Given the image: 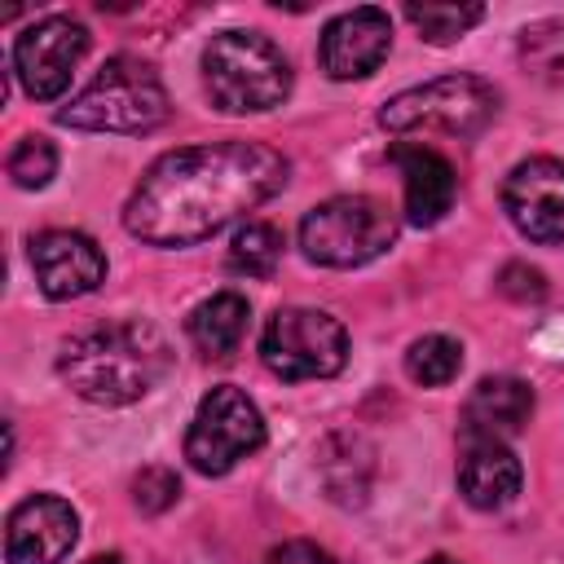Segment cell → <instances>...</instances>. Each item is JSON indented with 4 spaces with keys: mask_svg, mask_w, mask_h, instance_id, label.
Instances as JSON below:
<instances>
[{
    "mask_svg": "<svg viewBox=\"0 0 564 564\" xmlns=\"http://www.w3.org/2000/svg\"><path fill=\"white\" fill-rule=\"evenodd\" d=\"M282 260V234L264 220H247L238 225L234 242H229V269L242 278H273Z\"/></svg>",
    "mask_w": 564,
    "mask_h": 564,
    "instance_id": "cell-18",
    "label": "cell"
},
{
    "mask_svg": "<svg viewBox=\"0 0 564 564\" xmlns=\"http://www.w3.org/2000/svg\"><path fill=\"white\" fill-rule=\"evenodd\" d=\"M163 119H167V88H163L159 70L150 62H141V57H128V53L101 62L93 84L84 93H75L57 110L62 128L123 132V137L154 132Z\"/></svg>",
    "mask_w": 564,
    "mask_h": 564,
    "instance_id": "cell-3",
    "label": "cell"
},
{
    "mask_svg": "<svg viewBox=\"0 0 564 564\" xmlns=\"http://www.w3.org/2000/svg\"><path fill=\"white\" fill-rule=\"evenodd\" d=\"M84 564H123V555L110 551V555H93V560H84Z\"/></svg>",
    "mask_w": 564,
    "mask_h": 564,
    "instance_id": "cell-26",
    "label": "cell"
},
{
    "mask_svg": "<svg viewBox=\"0 0 564 564\" xmlns=\"http://www.w3.org/2000/svg\"><path fill=\"white\" fill-rule=\"evenodd\" d=\"M203 88L225 115H260L286 101L291 62L260 31H220L203 48Z\"/></svg>",
    "mask_w": 564,
    "mask_h": 564,
    "instance_id": "cell-4",
    "label": "cell"
},
{
    "mask_svg": "<svg viewBox=\"0 0 564 564\" xmlns=\"http://www.w3.org/2000/svg\"><path fill=\"white\" fill-rule=\"evenodd\" d=\"M260 361L282 383L330 379L348 361V330L322 308L286 304L260 330Z\"/></svg>",
    "mask_w": 564,
    "mask_h": 564,
    "instance_id": "cell-7",
    "label": "cell"
},
{
    "mask_svg": "<svg viewBox=\"0 0 564 564\" xmlns=\"http://www.w3.org/2000/svg\"><path fill=\"white\" fill-rule=\"evenodd\" d=\"M247 317H251V308L238 291H216L203 304H194V313L185 317V330H189V344L207 361H229L242 348Z\"/></svg>",
    "mask_w": 564,
    "mask_h": 564,
    "instance_id": "cell-17",
    "label": "cell"
},
{
    "mask_svg": "<svg viewBox=\"0 0 564 564\" xmlns=\"http://www.w3.org/2000/svg\"><path fill=\"white\" fill-rule=\"evenodd\" d=\"M9 176L18 189H44L53 176H57V145L40 132L22 137L13 150H9Z\"/></svg>",
    "mask_w": 564,
    "mask_h": 564,
    "instance_id": "cell-22",
    "label": "cell"
},
{
    "mask_svg": "<svg viewBox=\"0 0 564 564\" xmlns=\"http://www.w3.org/2000/svg\"><path fill=\"white\" fill-rule=\"evenodd\" d=\"M84 53H88V26L66 13H48L13 40V75L31 101H53L66 93Z\"/></svg>",
    "mask_w": 564,
    "mask_h": 564,
    "instance_id": "cell-9",
    "label": "cell"
},
{
    "mask_svg": "<svg viewBox=\"0 0 564 564\" xmlns=\"http://www.w3.org/2000/svg\"><path fill=\"white\" fill-rule=\"evenodd\" d=\"M498 119V88L480 75H436L427 84L401 88L379 106V128L405 132H449L480 137Z\"/></svg>",
    "mask_w": 564,
    "mask_h": 564,
    "instance_id": "cell-5",
    "label": "cell"
},
{
    "mask_svg": "<svg viewBox=\"0 0 564 564\" xmlns=\"http://www.w3.org/2000/svg\"><path fill=\"white\" fill-rule=\"evenodd\" d=\"M286 176V154L264 141L181 145L145 167L123 225L150 247H194L282 194Z\"/></svg>",
    "mask_w": 564,
    "mask_h": 564,
    "instance_id": "cell-1",
    "label": "cell"
},
{
    "mask_svg": "<svg viewBox=\"0 0 564 564\" xmlns=\"http://www.w3.org/2000/svg\"><path fill=\"white\" fill-rule=\"evenodd\" d=\"M397 242V216L370 194H339L300 220V251L322 269H357Z\"/></svg>",
    "mask_w": 564,
    "mask_h": 564,
    "instance_id": "cell-6",
    "label": "cell"
},
{
    "mask_svg": "<svg viewBox=\"0 0 564 564\" xmlns=\"http://www.w3.org/2000/svg\"><path fill=\"white\" fill-rule=\"evenodd\" d=\"M260 445H264V419L256 401L234 383L212 388L198 401L185 432V458L198 476H225Z\"/></svg>",
    "mask_w": 564,
    "mask_h": 564,
    "instance_id": "cell-8",
    "label": "cell"
},
{
    "mask_svg": "<svg viewBox=\"0 0 564 564\" xmlns=\"http://www.w3.org/2000/svg\"><path fill=\"white\" fill-rule=\"evenodd\" d=\"M502 207L529 242H564V163L551 154L520 159L502 181Z\"/></svg>",
    "mask_w": 564,
    "mask_h": 564,
    "instance_id": "cell-10",
    "label": "cell"
},
{
    "mask_svg": "<svg viewBox=\"0 0 564 564\" xmlns=\"http://www.w3.org/2000/svg\"><path fill=\"white\" fill-rule=\"evenodd\" d=\"M388 159L397 163L401 172V185H405V220L427 229L436 220H445V212L454 207L458 198V176H454V163L423 145V141H397L388 150Z\"/></svg>",
    "mask_w": 564,
    "mask_h": 564,
    "instance_id": "cell-14",
    "label": "cell"
},
{
    "mask_svg": "<svg viewBox=\"0 0 564 564\" xmlns=\"http://www.w3.org/2000/svg\"><path fill=\"white\" fill-rule=\"evenodd\" d=\"M463 370V344L449 335H423L405 348V375L423 388H445Z\"/></svg>",
    "mask_w": 564,
    "mask_h": 564,
    "instance_id": "cell-19",
    "label": "cell"
},
{
    "mask_svg": "<svg viewBox=\"0 0 564 564\" xmlns=\"http://www.w3.org/2000/svg\"><path fill=\"white\" fill-rule=\"evenodd\" d=\"M260 564H339V560H335L326 546H317V542L291 538V542H278V546H269Z\"/></svg>",
    "mask_w": 564,
    "mask_h": 564,
    "instance_id": "cell-25",
    "label": "cell"
},
{
    "mask_svg": "<svg viewBox=\"0 0 564 564\" xmlns=\"http://www.w3.org/2000/svg\"><path fill=\"white\" fill-rule=\"evenodd\" d=\"M79 538V516L57 494L22 498L4 520V560L9 564H62Z\"/></svg>",
    "mask_w": 564,
    "mask_h": 564,
    "instance_id": "cell-11",
    "label": "cell"
},
{
    "mask_svg": "<svg viewBox=\"0 0 564 564\" xmlns=\"http://www.w3.org/2000/svg\"><path fill=\"white\" fill-rule=\"evenodd\" d=\"M520 62L538 79H564V18H542L520 31Z\"/></svg>",
    "mask_w": 564,
    "mask_h": 564,
    "instance_id": "cell-21",
    "label": "cell"
},
{
    "mask_svg": "<svg viewBox=\"0 0 564 564\" xmlns=\"http://www.w3.org/2000/svg\"><path fill=\"white\" fill-rule=\"evenodd\" d=\"M520 485H524V471H520V458L507 449V441H463L458 494L476 511H498L516 502Z\"/></svg>",
    "mask_w": 564,
    "mask_h": 564,
    "instance_id": "cell-16",
    "label": "cell"
},
{
    "mask_svg": "<svg viewBox=\"0 0 564 564\" xmlns=\"http://www.w3.org/2000/svg\"><path fill=\"white\" fill-rule=\"evenodd\" d=\"M405 18L427 44H454L485 18V4H405Z\"/></svg>",
    "mask_w": 564,
    "mask_h": 564,
    "instance_id": "cell-20",
    "label": "cell"
},
{
    "mask_svg": "<svg viewBox=\"0 0 564 564\" xmlns=\"http://www.w3.org/2000/svg\"><path fill=\"white\" fill-rule=\"evenodd\" d=\"M172 370V348L159 326L119 317L70 335L57 352L62 383L93 405H132L150 397Z\"/></svg>",
    "mask_w": 564,
    "mask_h": 564,
    "instance_id": "cell-2",
    "label": "cell"
},
{
    "mask_svg": "<svg viewBox=\"0 0 564 564\" xmlns=\"http://www.w3.org/2000/svg\"><path fill=\"white\" fill-rule=\"evenodd\" d=\"M423 564H458V560H445V555H432V560H423Z\"/></svg>",
    "mask_w": 564,
    "mask_h": 564,
    "instance_id": "cell-27",
    "label": "cell"
},
{
    "mask_svg": "<svg viewBox=\"0 0 564 564\" xmlns=\"http://www.w3.org/2000/svg\"><path fill=\"white\" fill-rule=\"evenodd\" d=\"M533 419V388L516 375H489L463 401V441H507L520 436Z\"/></svg>",
    "mask_w": 564,
    "mask_h": 564,
    "instance_id": "cell-15",
    "label": "cell"
},
{
    "mask_svg": "<svg viewBox=\"0 0 564 564\" xmlns=\"http://www.w3.org/2000/svg\"><path fill=\"white\" fill-rule=\"evenodd\" d=\"M31 269L48 300H79L106 282L101 247L79 229H44L31 238Z\"/></svg>",
    "mask_w": 564,
    "mask_h": 564,
    "instance_id": "cell-12",
    "label": "cell"
},
{
    "mask_svg": "<svg viewBox=\"0 0 564 564\" xmlns=\"http://www.w3.org/2000/svg\"><path fill=\"white\" fill-rule=\"evenodd\" d=\"M498 291H502L507 300H516V304H533V300L546 295V278H542V269L516 260V264H507V269L498 273Z\"/></svg>",
    "mask_w": 564,
    "mask_h": 564,
    "instance_id": "cell-24",
    "label": "cell"
},
{
    "mask_svg": "<svg viewBox=\"0 0 564 564\" xmlns=\"http://www.w3.org/2000/svg\"><path fill=\"white\" fill-rule=\"evenodd\" d=\"M388 48H392L388 13L375 4H361V9H348V13L326 22L317 57H322V70L330 79H366L383 66Z\"/></svg>",
    "mask_w": 564,
    "mask_h": 564,
    "instance_id": "cell-13",
    "label": "cell"
},
{
    "mask_svg": "<svg viewBox=\"0 0 564 564\" xmlns=\"http://www.w3.org/2000/svg\"><path fill=\"white\" fill-rule=\"evenodd\" d=\"M176 498H181V480H176L172 467H141V471L132 476V502H137V511L159 516V511H167Z\"/></svg>",
    "mask_w": 564,
    "mask_h": 564,
    "instance_id": "cell-23",
    "label": "cell"
}]
</instances>
